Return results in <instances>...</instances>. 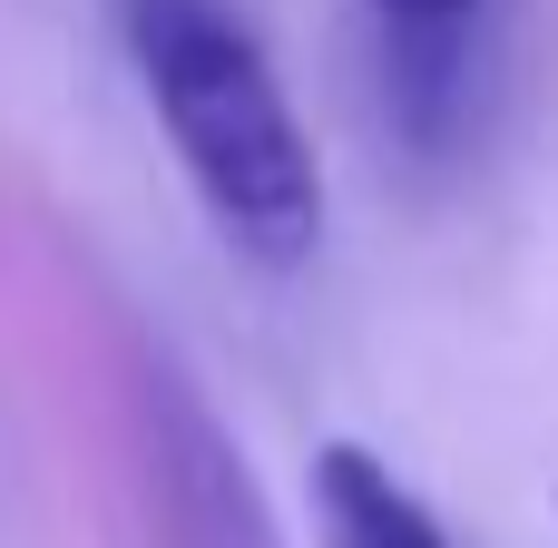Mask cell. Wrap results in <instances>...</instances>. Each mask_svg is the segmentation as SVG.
Here are the masks:
<instances>
[{"mask_svg":"<svg viewBox=\"0 0 558 548\" xmlns=\"http://www.w3.org/2000/svg\"><path fill=\"white\" fill-rule=\"evenodd\" d=\"M128 59H137V88H147L206 226L245 265L294 275L324 245V157L265 59V39L226 0H128Z\"/></svg>","mask_w":558,"mask_h":548,"instance_id":"cell-1","label":"cell"},{"mask_svg":"<svg viewBox=\"0 0 558 548\" xmlns=\"http://www.w3.org/2000/svg\"><path fill=\"white\" fill-rule=\"evenodd\" d=\"M137 402H147V461H157V500H167L177 548H275L265 510H255V480L226 451V431L206 422V402L177 373H147Z\"/></svg>","mask_w":558,"mask_h":548,"instance_id":"cell-2","label":"cell"},{"mask_svg":"<svg viewBox=\"0 0 558 548\" xmlns=\"http://www.w3.org/2000/svg\"><path fill=\"white\" fill-rule=\"evenodd\" d=\"M314 539L324 548H451V529L363 441H324L314 451Z\"/></svg>","mask_w":558,"mask_h":548,"instance_id":"cell-3","label":"cell"},{"mask_svg":"<svg viewBox=\"0 0 558 548\" xmlns=\"http://www.w3.org/2000/svg\"><path fill=\"white\" fill-rule=\"evenodd\" d=\"M383 20V39H471L481 0H363Z\"/></svg>","mask_w":558,"mask_h":548,"instance_id":"cell-4","label":"cell"}]
</instances>
